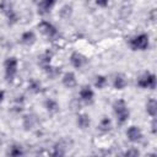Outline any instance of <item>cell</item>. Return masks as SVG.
I'll return each mask as SVG.
<instances>
[{
  "label": "cell",
  "instance_id": "6da1fadb",
  "mask_svg": "<svg viewBox=\"0 0 157 157\" xmlns=\"http://www.w3.org/2000/svg\"><path fill=\"white\" fill-rule=\"evenodd\" d=\"M113 112L115 114L117 123L119 125H124L129 120V118H130V110H129L128 103L124 99H121V98L114 101V103H113Z\"/></svg>",
  "mask_w": 157,
  "mask_h": 157
},
{
  "label": "cell",
  "instance_id": "7a4b0ae2",
  "mask_svg": "<svg viewBox=\"0 0 157 157\" xmlns=\"http://www.w3.org/2000/svg\"><path fill=\"white\" fill-rule=\"evenodd\" d=\"M129 45H130L131 50H134V52L147 50L150 47V36L147 33H140L130 39Z\"/></svg>",
  "mask_w": 157,
  "mask_h": 157
},
{
  "label": "cell",
  "instance_id": "3957f363",
  "mask_svg": "<svg viewBox=\"0 0 157 157\" xmlns=\"http://www.w3.org/2000/svg\"><path fill=\"white\" fill-rule=\"evenodd\" d=\"M18 69V60L15 56H10L4 61V71H5V78L7 82H12Z\"/></svg>",
  "mask_w": 157,
  "mask_h": 157
},
{
  "label": "cell",
  "instance_id": "277c9868",
  "mask_svg": "<svg viewBox=\"0 0 157 157\" xmlns=\"http://www.w3.org/2000/svg\"><path fill=\"white\" fill-rule=\"evenodd\" d=\"M137 86L144 90H155L156 88V75L152 72H144L142 75L139 76L136 81Z\"/></svg>",
  "mask_w": 157,
  "mask_h": 157
},
{
  "label": "cell",
  "instance_id": "5b68a950",
  "mask_svg": "<svg viewBox=\"0 0 157 157\" xmlns=\"http://www.w3.org/2000/svg\"><path fill=\"white\" fill-rule=\"evenodd\" d=\"M37 28H38V31H39L43 36H45V37L49 38V39L55 38V37L58 36V29H56V27H55L52 22H49V21H45V20L40 21V22L37 25Z\"/></svg>",
  "mask_w": 157,
  "mask_h": 157
},
{
  "label": "cell",
  "instance_id": "8992f818",
  "mask_svg": "<svg viewBox=\"0 0 157 157\" xmlns=\"http://www.w3.org/2000/svg\"><path fill=\"white\" fill-rule=\"evenodd\" d=\"M125 134H126L128 140H129L130 142H132V144L140 142V141L142 140V137H144L142 130H141L139 126H136V125L129 126V128L126 129V132H125Z\"/></svg>",
  "mask_w": 157,
  "mask_h": 157
},
{
  "label": "cell",
  "instance_id": "52a82bcc",
  "mask_svg": "<svg viewBox=\"0 0 157 157\" xmlns=\"http://www.w3.org/2000/svg\"><path fill=\"white\" fill-rule=\"evenodd\" d=\"M78 97H80V99H81L83 103L91 104V103L93 102V98H94V91L92 90L91 86L85 85V86L81 87V90H80V92H78Z\"/></svg>",
  "mask_w": 157,
  "mask_h": 157
},
{
  "label": "cell",
  "instance_id": "ba28073f",
  "mask_svg": "<svg viewBox=\"0 0 157 157\" xmlns=\"http://www.w3.org/2000/svg\"><path fill=\"white\" fill-rule=\"evenodd\" d=\"M55 4H56V0H40L37 7V12L42 16L48 15L54 9Z\"/></svg>",
  "mask_w": 157,
  "mask_h": 157
},
{
  "label": "cell",
  "instance_id": "9c48e42d",
  "mask_svg": "<svg viewBox=\"0 0 157 157\" xmlns=\"http://www.w3.org/2000/svg\"><path fill=\"white\" fill-rule=\"evenodd\" d=\"M87 63L86 56H83L81 53L78 52H72L70 54V64L72 65V67L75 69H81L85 64Z\"/></svg>",
  "mask_w": 157,
  "mask_h": 157
},
{
  "label": "cell",
  "instance_id": "30bf717a",
  "mask_svg": "<svg viewBox=\"0 0 157 157\" xmlns=\"http://www.w3.org/2000/svg\"><path fill=\"white\" fill-rule=\"evenodd\" d=\"M61 83L64 87L66 88H72L77 85V80H76V75L72 71H66L63 76H61Z\"/></svg>",
  "mask_w": 157,
  "mask_h": 157
},
{
  "label": "cell",
  "instance_id": "8fae6325",
  "mask_svg": "<svg viewBox=\"0 0 157 157\" xmlns=\"http://www.w3.org/2000/svg\"><path fill=\"white\" fill-rule=\"evenodd\" d=\"M76 125H77V128L81 129V130L88 129L90 125H91V118H90V115L86 114V113H80V114H77Z\"/></svg>",
  "mask_w": 157,
  "mask_h": 157
},
{
  "label": "cell",
  "instance_id": "7c38bea8",
  "mask_svg": "<svg viewBox=\"0 0 157 157\" xmlns=\"http://www.w3.org/2000/svg\"><path fill=\"white\" fill-rule=\"evenodd\" d=\"M37 40V36L33 31H26L21 34V43L23 45H27V47H31L36 43Z\"/></svg>",
  "mask_w": 157,
  "mask_h": 157
},
{
  "label": "cell",
  "instance_id": "4fadbf2b",
  "mask_svg": "<svg viewBox=\"0 0 157 157\" xmlns=\"http://www.w3.org/2000/svg\"><path fill=\"white\" fill-rule=\"evenodd\" d=\"M126 85H128V80H126V77H125L123 74L115 75L114 80H113V87H114L115 90L121 91V90H124V88L126 87Z\"/></svg>",
  "mask_w": 157,
  "mask_h": 157
},
{
  "label": "cell",
  "instance_id": "5bb4252c",
  "mask_svg": "<svg viewBox=\"0 0 157 157\" xmlns=\"http://www.w3.org/2000/svg\"><path fill=\"white\" fill-rule=\"evenodd\" d=\"M44 108L47 109L48 113H50V114H55V113L59 112L60 105H59V103H58L55 99H53V98H48V99L44 101Z\"/></svg>",
  "mask_w": 157,
  "mask_h": 157
},
{
  "label": "cell",
  "instance_id": "9a60e30c",
  "mask_svg": "<svg viewBox=\"0 0 157 157\" xmlns=\"http://www.w3.org/2000/svg\"><path fill=\"white\" fill-rule=\"evenodd\" d=\"M146 113L151 117V118H156L157 115V101L155 98H150L146 102Z\"/></svg>",
  "mask_w": 157,
  "mask_h": 157
},
{
  "label": "cell",
  "instance_id": "2e32d148",
  "mask_svg": "<svg viewBox=\"0 0 157 157\" xmlns=\"http://www.w3.org/2000/svg\"><path fill=\"white\" fill-rule=\"evenodd\" d=\"M6 153L9 156H12V157H18V156L25 155V151H23V147L20 144H12L11 146H9V150H7Z\"/></svg>",
  "mask_w": 157,
  "mask_h": 157
},
{
  "label": "cell",
  "instance_id": "e0dca14e",
  "mask_svg": "<svg viewBox=\"0 0 157 157\" xmlns=\"http://www.w3.org/2000/svg\"><path fill=\"white\" fill-rule=\"evenodd\" d=\"M13 11V2L12 0H0V12L7 16L10 12Z\"/></svg>",
  "mask_w": 157,
  "mask_h": 157
},
{
  "label": "cell",
  "instance_id": "ac0fdd59",
  "mask_svg": "<svg viewBox=\"0 0 157 157\" xmlns=\"http://www.w3.org/2000/svg\"><path fill=\"white\" fill-rule=\"evenodd\" d=\"M52 58H53V54H52L49 50H47V52L42 53V54L38 56V64H39L42 67H44V66H47V65H50Z\"/></svg>",
  "mask_w": 157,
  "mask_h": 157
},
{
  "label": "cell",
  "instance_id": "d6986e66",
  "mask_svg": "<svg viewBox=\"0 0 157 157\" xmlns=\"http://www.w3.org/2000/svg\"><path fill=\"white\" fill-rule=\"evenodd\" d=\"M37 124V118L33 114H27L23 117V128L26 130H31Z\"/></svg>",
  "mask_w": 157,
  "mask_h": 157
},
{
  "label": "cell",
  "instance_id": "ffe728a7",
  "mask_svg": "<svg viewBox=\"0 0 157 157\" xmlns=\"http://www.w3.org/2000/svg\"><path fill=\"white\" fill-rule=\"evenodd\" d=\"M112 129V120L108 117H104L101 119L99 124H98V130L102 132H108Z\"/></svg>",
  "mask_w": 157,
  "mask_h": 157
},
{
  "label": "cell",
  "instance_id": "44dd1931",
  "mask_svg": "<svg viewBox=\"0 0 157 157\" xmlns=\"http://www.w3.org/2000/svg\"><path fill=\"white\" fill-rule=\"evenodd\" d=\"M93 85H94L96 88H98V90H103V88L108 85V80H107V77H105L104 75H97V76L94 77Z\"/></svg>",
  "mask_w": 157,
  "mask_h": 157
},
{
  "label": "cell",
  "instance_id": "7402d4cb",
  "mask_svg": "<svg viewBox=\"0 0 157 157\" xmlns=\"http://www.w3.org/2000/svg\"><path fill=\"white\" fill-rule=\"evenodd\" d=\"M71 15H72V6L69 5V4L64 5V6L59 10V16H60L63 20H69V18L71 17Z\"/></svg>",
  "mask_w": 157,
  "mask_h": 157
},
{
  "label": "cell",
  "instance_id": "603a6c76",
  "mask_svg": "<svg viewBox=\"0 0 157 157\" xmlns=\"http://www.w3.org/2000/svg\"><path fill=\"white\" fill-rule=\"evenodd\" d=\"M28 90L32 92V93H39L42 91V83L38 81V80H31L29 83H28Z\"/></svg>",
  "mask_w": 157,
  "mask_h": 157
},
{
  "label": "cell",
  "instance_id": "cb8c5ba5",
  "mask_svg": "<svg viewBox=\"0 0 157 157\" xmlns=\"http://www.w3.org/2000/svg\"><path fill=\"white\" fill-rule=\"evenodd\" d=\"M52 155H53V156H65V155H66V148H65V146H64L61 142H58V144L53 147Z\"/></svg>",
  "mask_w": 157,
  "mask_h": 157
},
{
  "label": "cell",
  "instance_id": "d4e9b609",
  "mask_svg": "<svg viewBox=\"0 0 157 157\" xmlns=\"http://www.w3.org/2000/svg\"><path fill=\"white\" fill-rule=\"evenodd\" d=\"M43 70H44L45 74H47L49 77H52V78H55V77L59 75V72H60V70H59L58 67H54V66H52V65H47V66H44Z\"/></svg>",
  "mask_w": 157,
  "mask_h": 157
},
{
  "label": "cell",
  "instance_id": "484cf974",
  "mask_svg": "<svg viewBox=\"0 0 157 157\" xmlns=\"http://www.w3.org/2000/svg\"><path fill=\"white\" fill-rule=\"evenodd\" d=\"M6 18H7V23H9V25H15V23L18 22V15L16 13L15 10H13L12 12H10V13L6 16Z\"/></svg>",
  "mask_w": 157,
  "mask_h": 157
},
{
  "label": "cell",
  "instance_id": "4316f807",
  "mask_svg": "<svg viewBox=\"0 0 157 157\" xmlns=\"http://www.w3.org/2000/svg\"><path fill=\"white\" fill-rule=\"evenodd\" d=\"M124 155L128 157H137V156H140V151L136 147H130L129 150H126L124 152Z\"/></svg>",
  "mask_w": 157,
  "mask_h": 157
},
{
  "label": "cell",
  "instance_id": "83f0119b",
  "mask_svg": "<svg viewBox=\"0 0 157 157\" xmlns=\"http://www.w3.org/2000/svg\"><path fill=\"white\" fill-rule=\"evenodd\" d=\"M109 1H110V0H94L96 5H97L98 7H102V9H105V7L109 5Z\"/></svg>",
  "mask_w": 157,
  "mask_h": 157
},
{
  "label": "cell",
  "instance_id": "f1b7e54d",
  "mask_svg": "<svg viewBox=\"0 0 157 157\" xmlns=\"http://www.w3.org/2000/svg\"><path fill=\"white\" fill-rule=\"evenodd\" d=\"M151 132L153 135L157 134V120H156V118H152V121H151Z\"/></svg>",
  "mask_w": 157,
  "mask_h": 157
},
{
  "label": "cell",
  "instance_id": "f546056e",
  "mask_svg": "<svg viewBox=\"0 0 157 157\" xmlns=\"http://www.w3.org/2000/svg\"><path fill=\"white\" fill-rule=\"evenodd\" d=\"M4 98H5V92L2 90H0V103L4 101Z\"/></svg>",
  "mask_w": 157,
  "mask_h": 157
},
{
  "label": "cell",
  "instance_id": "4dcf8cb0",
  "mask_svg": "<svg viewBox=\"0 0 157 157\" xmlns=\"http://www.w3.org/2000/svg\"><path fill=\"white\" fill-rule=\"evenodd\" d=\"M150 16H151V21L155 22V18H156V16H155V9L151 11V15H150Z\"/></svg>",
  "mask_w": 157,
  "mask_h": 157
}]
</instances>
